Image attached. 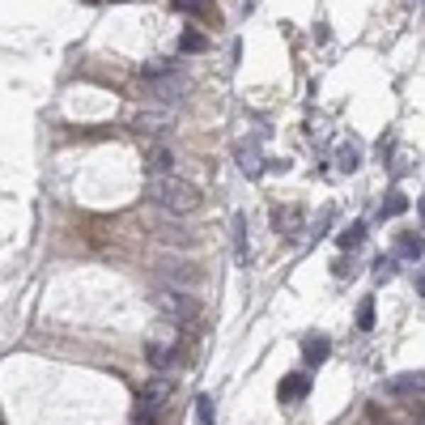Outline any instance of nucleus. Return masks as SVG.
I'll return each instance as SVG.
<instances>
[{
  "mask_svg": "<svg viewBox=\"0 0 425 425\" xmlns=\"http://www.w3.org/2000/svg\"><path fill=\"white\" fill-rule=\"evenodd\" d=\"M145 175H149V179L175 175V149H170V145H153V149L145 153Z\"/></svg>",
  "mask_w": 425,
  "mask_h": 425,
  "instance_id": "39448f33",
  "label": "nucleus"
},
{
  "mask_svg": "<svg viewBox=\"0 0 425 425\" xmlns=\"http://www.w3.org/2000/svg\"><path fill=\"white\" fill-rule=\"evenodd\" d=\"M140 81H145V89H149L158 102H175V98H183V89H187V77H183L175 64H145V68H140Z\"/></svg>",
  "mask_w": 425,
  "mask_h": 425,
  "instance_id": "f03ea898",
  "label": "nucleus"
},
{
  "mask_svg": "<svg viewBox=\"0 0 425 425\" xmlns=\"http://www.w3.org/2000/svg\"><path fill=\"white\" fill-rule=\"evenodd\" d=\"M145 358H149L153 370H170V366L179 362V345H158V341H149V345H145Z\"/></svg>",
  "mask_w": 425,
  "mask_h": 425,
  "instance_id": "0eeeda50",
  "label": "nucleus"
},
{
  "mask_svg": "<svg viewBox=\"0 0 425 425\" xmlns=\"http://www.w3.org/2000/svg\"><path fill=\"white\" fill-rule=\"evenodd\" d=\"M149 200L162 209V213H170V217H187V213H196L200 209V187L196 183H187V179H179V175H166V179H149Z\"/></svg>",
  "mask_w": 425,
  "mask_h": 425,
  "instance_id": "f257e3e1",
  "label": "nucleus"
},
{
  "mask_svg": "<svg viewBox=\"0 0 425 425\" xmlns=\"http://www.w3.org/2000/svg\"><path fill=\"white\" fill-rule=\"evenodd\" d=\"M417 213H421V221H425V196H421V200H417Z\"/></svg>",
  "mask_w": 425,
  "mask_h": 425,
  "instance_id": "4be33fe9",
  "label": "nucleus"
},
{
  "mask_svg": "<svg viewBox=\"0 0 425 425\" xmlns=\"http://www.w3.org/2000/svg\"><path fill=\"white\" fill-rule=\"evenodd\" d=\"M307 392H311V379H307V375H285L277 396H281V404H298Z\"/></svg>",
  "mask_w": 425,
  "mask_h": 425,
  "instance_id": "6e6552de",
  "label": "nucleus"
},
{
  "mask_svg": "<svg viewBox=\"0 0 425 425\" xmlns=\"http://www.w3.org/2000/svg\"><path fill=\"white\" fill-rule=\"evenodd\" d=\"M200 47H204V38H200L196 30H187V34L179 38V51H200Z\"/></svg>",
  "mask_w": 425,
  "mask_h": 425,
  "instance_id": "aec40b11",
  "label": "nucleus"
},
{
  "mask_svg": "<svg viewBox=\"0 0 425 425\" xmlns=\"http://www.w3.org/2000/svg\"><path fill=\"white\" fill-rule=\"evenodd\" d=\"M175 396V383L170 379H153L145 392H140V425H153L158 421V413L166 409V400Z\"/></svg>",
  "mask_w": 425,
  "mask_h": 425,
  "instance_id": "20e7f679",
  "label": "nucleus"
},
{
  "mask_svg": "<svg viewBox=\"0 0 425 425\" xmlns=\"http://www.w3.org/2000/svg\"><path fill=\"white\" fill-rule=\"evenodd\" d=\"M238 162H243V170H247V175H260V158H255V149L238 145Z\"/></svg>",
  "mask_w": 425,
  "mask_h": 425,
  "instance_id": "dca6fc26",
  "label": "nucleus"
},
{
  "mask_svg": "<svg viewBox=\"0 0 425 425\" xmlns=\"http://www.w3.org/2000/svg\"><path fill=\"white\" fill-rule=\"evenodd\" d=\"M358 328H362V332L375 328V302H362V311H358Z\"/></svg>",
  "mask_w": 425,
  "mask_h": 425,
  "instance_id": "6ab92c4d",
  "label": "nucleus"
},
{
  "mask_svg": "<svg viewBox=\"0 0 425 425\" xmlns=\"http://www.w3.org/2000/svg\"><path fill=\"white\" fill-rule=\"evenodd\" d=\"M417 387H425V375H396V379L387 383L392 396H404V392H417Z\"/></svg>",
  "mask_w": 425,
  "mask_h": 425,
  "instance_id": "f8f14e48",
  "label": "nucleus"
},
{
  "mask_svg": "<svg viewBox=\"0 0 425 425\" xmlns=\"http://www.w3.org/2000/svg\"><path fill=\"white\" fill-rule=\"evenodd\" d=\"M421 251H425V243L417 238V234H396V255H404V260H421Z\"/></svg>",
  "mask_w": 425,
  "mask_h": 425,
  "instance_id": "9b49d317",
  "label": "nucleus"
},
{
  "mask_svg": "<svg viewBox=\"0 0 425 425\" xmlns=\"http://www.w3.org/2000/svg\"><path fill=\"white\" fill-rule=\"evenodd\" d=\"M166 123H170V111H140V115L132 119V128H136V132H149V136H158Z\"/></svg>",
  "mask_w": 425,
  "mask_h": 425,
  "instance_id": "1a4fd4ad",
  "label": "nucleus"
},
{
  "mask_svg": "<svg viewBox=\"0 0 425 425\" xmlns=\"http://www.w3.org/2000/svg\"><path fill=\"white\" fill-rule=\"evenodd\" d=\"M404 209H409V196L404 192H387V200L379 204V217H400Z\"/></svg>",
  "mask_w": 425,
  "mask_h": 425,
  "instance_id": "ddd939ff",
  "label": "nucleus"
},
{
  "mask_svg": "<svg viewBox=\"0 0 425 425\" xmlns=\"http://www.w3.org/2000/svg\"><path fill=\"white\" fill-rule=\"evenodd\" d=\"M358 166H362L358 149H353V145H345V149H341V170H358Z\"/></svg>",
  "mask_w": 425,
  "mask_h": 425,
  "instance_id": "a211bd4d",
  "label": "nucleus"
},
{
  "mask_svg": "<svg viewBox=\"0 0 425 425\" xmlns=\"http://www.w3.org/2000/svg\"><path fill=\"white\" fill-rule=\"evenodd\" d=\"M158 311H162L166 319H175V324H192V319H196V311H200V302H196L187 289L162 285V289H158Z\"/></svg>",
  "mask_w": 425,
  "mask_h": 425,
  "instance_id": "7ed1b4c3",
  "label": "nucleus"
},
{
  "mask_svg": "<svg viewBox=\"0 0 425 425\" xmlns=\"http://www.w3.org/2000/svg\"><path fill=\"white\" fill-rule=\"evenodd\" d=\"M175 9H179V13H192V17H204V4H200V0H175Z\"/></svg>",
  "mask_w": 425,
  "mask_h": 425,
  "instance_id": "412c9836",
  "label": "nucleus"
},
{
  "mask_svg": "<svg viewBox=\"0 0 425 425\" xmlns=\"http://www.w3.org/2000/svg\"><path fill=\"white\" fill-rule=\"evenodd\" d=\"M162 277H166V285H175V289H192V285H200V268H192V264H166L162 268Z\"/></svg>",
  "mask_w": 425,
  "mask_h": 425,
  "instance_id": "423d86ee",
  "label": "nucleus"
},
{
  "mask_svg": "<svg viewBox=\"0 0 425 425\" xmlns=\"http://www.w3.org/2000/svg\"><path fill=\"white\" fill-rule=\"evenodd\" d=\"M196 417H200V425H213V396L196 400Z\"/></svg>",
  "mask_w": 425,
  "mask_h": 425,
  "instance_id": "f3484780",
  "label": "nucleus"
},
{
  "mask_svg": "<svg viewBox=\"0 0 425 425\" xmlns=\"http://www.w3.org/2000/svg\"><path fill=\"white\" fill-rule=\"evenodd\" d=\"M328 353H332L328 336H311V341H302V358H307V366H324Z\"/></svg>",
  "mask_w": 425,
  "mask_h": 425,
  "instance_id": "9d476101",
  "label": "nucleus"
},
{
  "mask_svg": "<svg viewBox=\"0 0 425 425\" xmlns=\"http://www.w3.org/2000/svg\"><path fill=\"white\" fill-rule=\"evenodd\" d=\"M362 238H366V226H362V221H353V226H349L336 243H341V251H358V247H362Z\"/></svg>",
  "mask_w": 425,
  "mask_h": 425,
  "instance_id": "4468645a",
  "label": "nucleus"
},
{
  "mask_svg": "<svg viewBox=\"0 0 425 425\" xmlns=\"http://www.w3.org/2000/svg\"><path fill=\"white\" fill-rule=\"evenodd\" d=\"M234 230H238V234H234V243H238V260L247 264V255H251V251H247V217H234Z\"/></svg>",
  "mask_w": 425,
  "mask_h": 425,
  "instance_id": "2eb2a0df",
  "label": "nucleus"
}]
</instances>
